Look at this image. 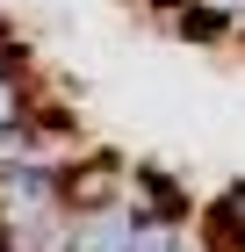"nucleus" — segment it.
Listing matches in <instances>:
<instances>
[{
    "instance_id": "nucleus-1",
    "label": "nucleus",
    "mask_w": 245,
    "mask_h": 252,
    "mask_svg": "<svg viewBox=\"0 0 245 252\" xmlns=\"http://www.w3.org/2000/svg\"><path fill=\"white\" fill-rule=\"evenodd\" d=\"M123 194H130V158L94 144L87 158H72L65 173H58V202L65 216H101V209H123Z\"/></svg>"
},
{
    "instance_id": "nucleus-4",
    "label": "nucleus",
    "mask_w": 245,
    "mask_h": 252,
    "mask_svg": "<svg viewBox=\"0 0 245 252\" xmlns=\"http://www.w3.org/2000/svg\"><path fill=\"white\" fill-rule=\"evenodd\" d=\"M0 252H15V238H7V231H0Z\"/></svg>"
},
{
    "instance_id": "nucleus-2",
    "label": "nucleus",
    "mask_w": 245,
    "mask_h": 252,
    "mask_svg": "<svg viewBox=\"0 0 245 252\" xmlns=\"http://www.w3.org/2000/svg\"><path fill=\"white\" fill-rule=\"evenodd\" d=\"M123 209H130L137 223H180V231H195L188 180L166 173V166H151V158H130V194H123Z\"/></svg>"
},
{
    "instance_id": "nucleus-3",
    "label": "nucleus",
    "mask_w": 245,
    "mask_h": 252,
    "mask_svg": "<svg viewBox=\"0 0 245 252\" xmlns=\"http://www.w3.org/2000/svg\"><path fill=\"white\" fill-rule=\"evenodd\" d=\"M22 72H36V58H29L22 29H7V22H0V79H22Z\"/></svg>"
}]
</instances>
